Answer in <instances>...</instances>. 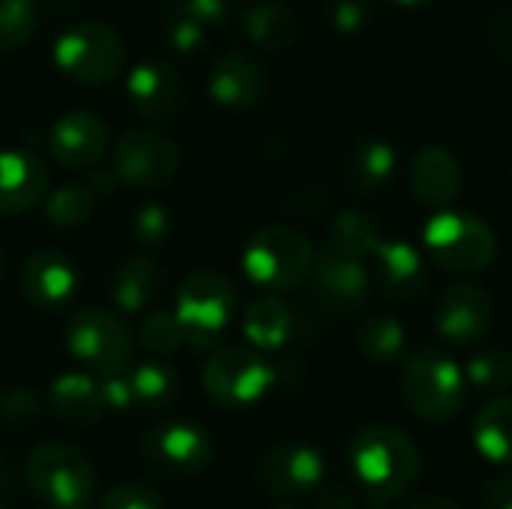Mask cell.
<instances>
[{"label": "cell", "mask_w": 512, "mask_h": 509, "mask_svg": "<svg viewBox=\"0 0 512 509\" xmlns=\"http://www.w3.org/2000/svg\"><path fill=\"white\" fill-rule=\"evenodd\" d=\"M495 318V300L492 294L477 282H459L450 285L438 300V333L453 345H471L483 339Z\"/></svg>", "instance_id": "5bb4252c"}, {"label": "cell", "mask_w": 512, "mask_h": 509, "mask_svg": "<svg viewBox=\"0 0 512 509\" xmlns=\"http://www.w3.org/2000/svg\"><path fill=\"white\" fill-rule=\"evenodd\" d=\"M186 15L201 21L207 30L219 27L228 15V0H177Z\"/></svg>", "instance_id": "60d3db41"}, {"label": "cell", "mask_w": 512, "mask_h": 509, "mask_svg": "<svg viewBox=\"0 0 512 509\" xmlns=\"http://www.w3.org/2000/svg\"><path fill=\"white\" fill-rule=\"evenodd\" d=\"M279 509H291V507H279Z\"/></svg>", "instance_id": "681fc988"}, {"label": "cell", "mask_w": 512, "mask_h": 509, "mask_svg": "<svg viewBox=\"0 0 512 509\" xmlns=\"http://www.w3.org/2000/svg\"><path fill=\"white\" fill-rule=\"evenodd\" d=\"M102 396H105L108 411H129V408H135V393H132L129 369L126 372L102 375Z\"/></svg>", "instance_id": "ab89813d"}, {"label": "cell", "mask_w": 512, "mask_h": 509, "mask_svg": "<svg viewBox=\"0 0 512 509\" xmlns=\"http://www.w3.org/2000/svg\"><path fill=\"white\" fill-rule=\"evenodd\" d=\"M66 351L87 369L99 375L126 372L135 357V339L123 318L111 309L87 306L78 309L66 324Z\"/></svg>", "instance_id": "8992f818"}, {"label": "cell", "mask_w": 512, "mask_h": 509, "mask_svg": "<svg viewBox=\"0 0 512 509\" xmlns=\"http://www.w3.org/2000/svg\"><path fill=\"white\" fill-rule=\"evenodd\" d=\"M129 381H132V393H135V408H144L153 414L168 411L180 396L177 372L159 360H147V363L132 366Z\"/></svg>", "instance_id": "83f0119b"}, {"label": "cell", "mask_w": 512, "mask_h": 509, "mask_svg": "<svg viewBox=\"0 0 512 509\" xmlns=\"http://www.w3.org/2000/svg\"><path fill=\"white\" fill-rule=\"evenodd\" d=\"M126 96L132 108L147 120H174L183 111V81L174 66L162 60H144L126 75Z\"/></svg>", "instance_id": "ac0fdd59"}, {"label": "cell", "mask_w": 512, "mask_h": 509, "mask_svg": "<svg viewBox=\"0 0 512 509\" xmlns=\"http://www.w3.org/2000/svg\"><path fill=\"white\" fill-rule=\"evenodd\" d=\"M54 63L69 81L108 84L126 66V42L102 21H78L54 39Z\"/></svg>", "instance_id": "5b68a950"}, {"label": "cell", "mask_w": 512, "mask_h": 509, "mask_svg": "<svg viewBox=\"0 0 512 509\" xmlns=\"http://www.w3.org/2000/svg\"><path fill=\"white\" fill-rule=\"evenodd\" d=\"M207 33L210 30L201 21H195L192 15H186L183 9H177L168 21V42L180 54H195L207 42Z\"/></svg>", "instance_id": "74e56055"}, {"label": "cell", "mask_w": 512, "mask_h": 509, "mask_svg": "<svg viewBox=\"0 0 512 509\" xmlns=\"http://www.w3.org/2000/svg\"><path fill=\"white\" fill-rule=\"evenodd\" d=\"M42 411L45 405L30 387H9L0 393V423L9 429H30Z\"/></svg>", "instance_id": "e575fe53"}, {"label": "cell", "mask_w": 512, "mask_h": 509, "mask_svg": "<svg viewBox=\"0 0 512 509\" xmlns=\"http://www.w3.org/2000/svg\"><path fill=\"white\" fill-rule=\"evenodd\" d=\"M162 285H165L162 267L153 258L135 255L117 267L114 282H111V297L120 312L135 315V312H144L159 297Z\"/></svg>", "instance_id": "603a6c76"}, {"label": "cell", "mask_w": 512, "mask_h": 509, "mask_svg": "<svg viewBox=\"0 0 512 509\" xmlns=\"http://www.w3.org/2000/svg\"><path fill=\"white\" fill-rule=\"evenodd\" d=\"M423 243L453 273H480L495 261V231L474 213H435L423 228Z\"/></svg>", "instance_id": "52a82bcc"}, {"label": "cell", "mask_w": 512, "mask_h": 509, "mask_svg": "<svg viewBox=\"0 0 512 509\" xmlns=\"http://www.w3.org/2000/svg\"><path fill=\"white\" fill-rule=\"evenodd\" d=\"M0 509H6V507H3V501H0Z\"/></svg>", "instance_id": "c3c4849f"}, {"label": "cell", "mask_w": 512, "mask_h": 509, "mask_svg": "<svg viewBox=\"0 0 512 509\" xmlns=\"http://www.w3.org/2000/svg\"><path fill=\"white\" fill-rule=\"evenodd\" d=\"M246 36L264 51H288L297 42V18L279 0H258L243 15Z\"/></svg>", "instance_id": "d4e9b609"}, {"label": "cell", "mask_w": 512, "mask_h": 509, "mask_svg": "<svg viewBox=\"0 0 512 509\" xmlns=\"http://www.w3.org/2000/svg\"><path fill=\"white\" fill-rule=\"evenodd\" d=\"M474 444L483 459L512 465V396L489 399L474 417Z\"/></svg>", "instance_id": "4316f807"}, {"label": "cell", "mask_w": 512, "mask_h": 509, "mask_svg": "<svg viewBox=\"0 0 512 509\" xmlns=\"http://www.w3.org/2000/svg\"><path fill=\"white\" fill-rule=\"evenodd\" d=\"M42 24L39 0H0V51H18Z\"/></svg>", "instance_id": "4dcf8cb0"}, {"label": "cell", "mask_w": 512, "mask_h": 509, "mask_svg": "<svg viewBox=\"0 0 512 509\" xmlns=\"http://www.w3.org/2000/svg\"><path fill=\"white\" fill-rule=\"evenodd\" d=\"M372 15V0H333L330 18L339 33H354L360 30Z\"/></svg>", "instance_id": "f35d334b"}, {"label": "cell", "mask_w": 512, "mask_h": 509, "mask_svg": "<svg viewBox=\"0 0 512 509\" xmlns=\"http://www.w3.org/2000/svg\"><path fill=\"white\" fill-rule=\"evenodd\" d=\"M396 171V150L384 138H360L345 153V177L354 189H381Z\"/></svg>", "instance_id": "484cf974"}, {"label": "cell", "mask_w": 512, "mask_h": 509, "mask_svg": "<svg viewBox=\"0 0 512 509\" xmlns=\"http://www.w3.org/2000/svg\"><path fill=\"white\" fill-rule=\"evenodd\" d=\"M393 3H399V6H405V9H417V6H429L432 0H393Z\"/></svg>", "instance_id": "bcb514c9"}, {"label": "cell", "mask_w": 512, "mask_h": 509, "mask_svg": "<svg viewBox=\"0 0 512 509\" xmlns=\"http://www.w3.org/2000/svg\"><path fill=\"white\" fill-rule=\"evenodd\" d=\"M78 291L75 264L57 249L33 252L21 267V294L30 306L42 312H60L72 303Z\"/></svg>", "instance_id": "e0dca14e"}, {"label": "cell", "mask_w": 512, "mask_h": 509, "mask_svg": "<svg viewBox=\"0 0 512 509\" xmlns=\"http://www.w3.org/2000/svg\"><path fill=\"white\" fill-rule=\"evenodd\" d=\"M48 6H51L54 12H72V9L81 6V0H48Z\"/></svg>", "instance_id": "f6af8a7d"}, {"label": "cell", "mask_w": 512, "mask_h": 509, "mask_svg": "<svg viewBox=\"0 0 512 509\" xmlns=\"http://www.w3.org/2000/svg\"><path fill=\"white\" fill-rule=\"evenodd\" d=\"M318 509H357V501L351 495V489H342V486H327V489H318L315 492Z\"/></svg>", "instance_id": "7bdbcfd3"}, {"label": "cell", "mask_w": 512, "mask_h": 509, "mask_svg": "<svg viewBox=\"0 0 512 509\" xmlns=\"http://www.w3.org/2000/svg\"><path fill=\"white\" fill-rule=\"evenodd\" d=\"M48 192L45 162L27 147L0 150V216H15L36 207Z\"/></svg>", "instance_id": "d6986e66"}, {"label": "cell", "mask_w": 512, "mask_h": 509, "mask_svg": "<svg viewBox=\"0 0 512 509\" xmlns=\"http://www.w3.org/2000/svg\"><path fill=\"white\" fill-rule=\"evenodd\" d=\"M309 282H312L315 303L333 318H348V315L360 312V306L369 297V273H366L363 261L342 255L333 246H327L315 258Z\"/></svg>", "instance_id": "7c38bea8"}, {"label": "cell", "mask_w": 512, "mask_h": 509, "mask_svg": "<svg viewBox=\"0 0 512 509\" xmlns=\"http://www.w3.org/2000/svg\"><path fill=\"white\" fill-rule=\"evenodd\" d=\"M408 509H462L456 501H450V498H444V495H429V498H420V501H414Z\"/></svg>", "instance_id": "ee69618b"}, {"label": "cell", "mask_w": 512, "mask_h": 509, "mask_svg": "<svg viewBox=\"0 0 512 509\" xmlns=\"http://www.w3.org/2000/svg\"><path fill=\"white\" fill-rule=\"evenodd\" d=\"M93 509H165L162 495L147 483H120L111 486Z\"/></svg>", "instance_id": "d590c367"}, {"label": "cell", "mask_w": 512, "mask_h": 509, "mask_svg": "<svg viewBox=\"0 0 512 509\" xmlns=\"http://www.w3.org/2000/svg\"><path fill=\"white\" fill-rule=\"evenodd\" d=\"M0 273H3V252H0Z\"/></svg>", "instance_id": "7dc6e473"}, {"label": "cell", "mask_w": 512, "mask_h": 509, "mask_svg": "<svg viewBox=\"0 0 512 509\" xmlns=\"http://www.w3.org/2000/svg\"><path fill=\"white\" fill-rule=\"evenodd\" d=\"M144 459L168 477H195L213 462V438L207 429L177 420L147 432L141 444Z\"/></svg>", "instance_id": "4fadbf2b"}, {"label": "cell", "mask_w": 512, "mask_h": 509, "mask_svg": "<svg viewBox=\"0 0 512 509\" xmlns=\"http://www.w3.org/2000/svg\"><path fill=\"white\" fill-rule=\"evenodd\" d=\"M138 342L150 354L168 357V354H177L183 345H189V336L174 312H150V315H144V321L138 327Z\"/></svg>", "instance_id": "d6a6232c"}, {"label": "cell", "mask_w": 512, "mask_h": 509, "mask_svg": "<svg viewBox=\"0 0 512 509\" xmlns=\"http://www.w3.org/2000/svg\"><path fill=\"white\" fill-rule=\"evenodd\" d=\"M108 147V126L93 111H69L48 129V153L57 165L84 171L99 162Z\"/></svg>", "instance_id": "2e32d148"}, {"label": "cell", "mask_w": 512, "mask_h": 509, "mask_svg": "<svg viewBox=\"0 0 512 509\" xmlns=\"http://www.w3.org/2000/svg\"><path fill=\"white\" fill-rule=\"evenodd\" d=\"M243 333L252 342V348L276 351V348H282L291 339L294 315H291V309L279 297L264 294V297L252 300L249 309L243 312Z\"/></svg>", "instance_id": "cb8c5ba5"}, {"label": "cell", "mask_w": 512, "mask_h": 509, "mask_svg": "<svg viewBox=\"0 0 512 509\" xmlns=\"http://www.w3.org/2000/svg\"><path fill=\"white\" fill-rule=\"evenodd\" d=\"M348 465L366 501L375 509L402 498L420 477V450L396 426H363L348 444Z\"/></svg>", "instance_id": "6da1fadb"}, {"label": "cell", "mask_w": 512, "mask_h": 509, "mask_svg": "<svg viewBox=\"0 0 512 509\" xmlns=\"http://www.w3.org/2000/svg\"><path fill=\"white\" fill-rule=\"evenodd\" d=\"M315 264L312 243L291 225H267L255 231L243 249V270L249 282L264 291H291L309 279Z\"/></svg>", "instance_id": "3957f363"}, {"label": "cell", "mask_w": 512, "mask_h": 509, "mask_svg": "<svg viewBox=\"0 0 512 509\" xmlns=\"http://www.w3.org/2000/svg\"><path fill=\"white\" fill-rule=\"evenodd\" d=\"M408 177H411L414 198L441 210L459 198L462 183H465L459 159L447 147H438V144H429L414 156Z\"/></svg>", "instance_id": "ffe728a7"}, {"label": "cell", "mask_w": 512, "mask_h": 509, "mask_svg": "<svg viewBox=\"0 0 512 509\" xmlns=\"http://www.w3.org/2000/svg\"><path fill=\"white\" fill-rule=\"evenodd\" d=\"M381 291L396 303L417 300L429 285V270L423 255L405 240H381L375 249Z\"/></svg>", "instance_id": "44dd1931"}, {"label": "cell", "mask_w": 512, "mask_h": 509, "mask_svg": "<svg viewBox=\"0 0 512 509\" xmlns=\"http://www.w3.org/2000/svg\"><path fill=\"white\" fill-rule=\"evenodd\" d=\"M465 378L477 387V390H507L512 384V354L504 348H486L480 354H474L468 360V372Z\"/></svg>", "instance_id": "836d02e7"}, {"label": "cell", "mask_w": 512, "mask_h": 509, "mask_svg": "<svg viewBox=\"0 0 512 509\" xmlns=\"http://www.w3.org/2000/svg\"><path fill=\"white\" fill-rule=\"evenodd\" d=\"M24 483L45 509H90L96 474L90 459L66 441H42L24 459Z\"/></svg>", "instance_id": "7a4b0ae2"}, {"label": "cell", "mask_w": 512, "mask_h": 509, "mask_svg": "<svg viewBox=\"0 0 512 509\" xmlns=\"http://www.w3.org/2000/svg\"><path fill=\"white\" fill-rule=\"evenodd\" d=\"M111 168L117 180L132 189H159L174 180L180 168V147L165 132L132 129L117 141L111 153Z\"/></svg>", "instance_id": "30bf717a"}, {"label": "cell", "mask_w": 512, "mask_h": 509, "mask_svg": "<svg viewBox=\"0 0 512 509\" xmlns=\"http://www.w3.org/2000/svg\"><path fill=\"white\" fill-rule=\"evenodd\" d=\"M204 393L222 408H246L261 402L276 384V369L252 348H219L201 375Z\"/></svg>", "instance_id": "9c48e42d"}, {"label": "cell", "mask_w": 512, "mask_h": 509, "mask_svg": "<svg viewBox=\"0 0 512 509\" xmlns=\"http://www.w3.org/2000/svg\"><path fill=\"white\" fill-rule=\"evenodd\" d=\"M357 342H360L363 357H369L372 363H393L405 348V330L396 318L375 315L360 327Z\"/></svg>", "instance_id": "1f68e13d"}, {"label": "cell", "mask_w": 512, "mask_h": 509, "mask_svg": "<svg viewBox=\"0 0 512 509\" xmlns=\"http://www.w3.org/2000/svg\"><path fill=\"white\" fill-rule=\"evenodd\" d=\"M48 408L72 426H96L105 420L108 405L102 396V381L90 372H63L48 387Z\"/></svg>", "instance_id": "7402d4cb"}, {"label": "cell", "mask_w": 512, "mask_h": 509, "mask_svg": "<svg viewBox=\"0 0 512 509\" xmlns=\"http://www.w3.org/2000/svg\"><path fill=\"white\" fill-rule=\"evenodd\" d=\"M96 198L99 195L87 183L60 186L57 192H51L45 198V219L54 228H78V225H84L93 216Z\"/></svg>", "instance_id": "f546056e"}, {"label": "cell", "mask_w": 512, "mask_h": 509, "mask_svg": "<svg viewBox=\"0 0 512 509\" xmlns=\"http://www.w3.org/2000/svg\"><path fill=\"white\" fill-rule=\"evenodd\" d=\"M168 231H171V216H168V210L159 207V204L141 207V210L135 213V219H132V237H135L144 249L159 246V243L168 237Z\"/></svg>", "instance_id": "8d00e7d4"}, {"label": "cell", "mask_w": 512, "mask_h": 509, "mask_svg": "<svg viewBox=\"0 0 512 509\" xmlns=\"http://www.w3.org/2000/svg\"><path fill=\"white\" fill-rule=\"evenodd\" d=\"M330 243L342 255L363 261V258L375 255V249L381 246V228H378L375 216H369L363 210H345L330 225Z\"/></svg>", "instance_id": "f1b7e54d"}, {"label": "cell", "mask_w": 512, "mask_h": 509, "mask_svg": "<svg viewBox=\"0 0 512 509\" xmlns=\"http://www.w3.org/2000/svg\"><path fill=\"white\" fill-rule=\"evenodd\" d=\"M486 509H512V471L498 474L489 486H486Z\"/></svg>", "instance_id": "b9f144b4"}, {"label": "cell", "mask_w": 512, "mask_h": 509, "mask_svg": "<svg viewBox=\"0 0 512 509\" xmlns=\"http://www.w3.org/2000/svg\"><path fill=\"white\" fill-rule=\"evenodd\" d=\"M207 90L216 105L228 111H249L267 96V72L252 54L231 48L213 60Z\"/></svg>", "instance_id": "9a60e30c"}, {"label": "cell", "mask_w": 512, "mask_h": 509, "mask_svg": "<svg viewBox=\"0 0 512 509\" xmlns=\"http://www.w3.org/2000/svg\"><path fill=\"white\" fill-rule=\"evenodd\" d=\"M255 480L276 498L315 495L324 480V456L303 441H282L264 450L255 465Z\"/></svg>", "instance_id": "8fae6325"}, {"label": "cell", "mask_w": 512, "mask_h": 509, "mask_svg": "<svg viewBox=\"0 0 512 509\" xmlns=\"http://www.w3.org/2000/svg\"><path fill=\"white\" fill-rule=\"evenodd\" d=\"M234 306L237 291L222 273L195 270L177 288L174 315L180 318L192 348H210L228 327Z\"/></svg>", "instance_id": "ba28073f"}, {"label": "cell", "mask_w": 512, "mask_h": 509, "mask_svg": "<svg viewBox=\"0 0 512 509\" xmlns=\"http://www.w3.org/2000/svg\"><path fill=\"white\" fill-rule=\"evenodd\" d=\"M399 387L408 408L429 423H447L465 405L462 369L435 348H420L405 360Z\"/></svg>", "instance_id": "277c9868"}]
</instances>
